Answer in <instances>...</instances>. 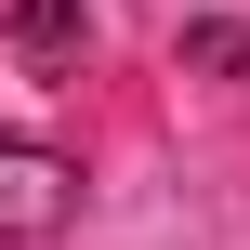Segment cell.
<instances>
[{
    "label": "cell",
    "instance_id": "obj_2",
    "mask_svg": "<svg viewBox=\"0 0 250 250\" xmlns=\"http://www.w3.org/2000/svg\"><path fill=\"white\" fill-rule=\"evenodd\" d=\"M0 26H13V53H26V66H79L92 0H0Z\"/></svg>",
    "mask_w": 250,
    "mask_h": 250
},
{
    "label": "cell",
    "instance_id": "obj_3",
    "mask_svg": "<svg viewBox=\"0 0 250 250\" xmlns=\"http://www.w3.org/2000/svg\"><path fill=\"white\" fill-rule=\"evenodd\" d=\"M185 66H211V79H237V66H250V26H185Z\"/></svg>",
    "mask_w": 250,
    "mask_h": 250
},
{
    "label": "cell",
    "instance_id": "obj_1",
    "mask_svg": "<svg viewBox=\"0 0 250 250\" xmlns=\"http://www.w3.org/2000/svg\"><path fill=\"white\" fill-rule=\"evenodd\" d=\"M66 224H79V158L0 132V250H40V237H66Z\"/></svg>",
    "mask_w": 250,
    "mask_h": 250
}]
</instances>
